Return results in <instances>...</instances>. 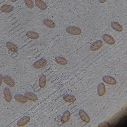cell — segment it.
<instances>
[{"label":"cell","mask_w":127,"mask_h":127,"mask_svg":"<svg viewBox=\"0 0 127 127\" xmlns=\"http://www.w3.org/2000/svg\"><path fill=\"white\" fill-rule=\"evenodd\" d=\"M66 31L68 33L74 35H78L81 33V30L79 28L74 26H69L66 28Z\"/></svg>","instance_id":"cell-1"},{"label":"cell","mask_w":127,"mask_h":127,"mask_svg":"<svg viewBox=\"0 0 127 127\" xmlns=\"http://www.w3.org/2000/svg\"><path fill=\"white\" fill-rule=\"evenodd\" d=\"M3 79L5 83L8 86L10 87L14 86L15 81L10 76L7 75H4L3 77Z\"/></svg>","instance_id":"cell-2"},{"label":"cell","mask_w":127,"mask_h":127,"mask_svg":"<svg viewBox=\"0 0 127 127\" xmlns=\"http://www.w3.org/2000/svg\"><path fill=\"white\" fill-rule=\"evenodd\" d=\"M3 93L5 101L8 102H10L12 99V95L9 88L7 87L4 88L3 89Z\"/></svg>","instance_id":"cell-3"},{"label":"cell","mask_w":127,"mask_h":127,"mask_svg":"<svg viewBox=\"0 0 127 127\" xmlns=\"http://www.w3.org/2000/svg\"><path fill=\"white\" fill-rule=\"evenodd\" d=\"M30 117L28 115H26L21 118L17 123V125L19 127H21L25 125L29 122Z\"/></svg>","instance_id":"cell-4"},{"label":"cell","mask_w":127,"mask_h":127,"mask_svg":"<svg viewBox=\"0 0 127 127\" xmlns=\"http://www.w3.org/2000/svg\"><path fill=\"white\" fill-rule=\"evenodd\" d=\"M47 62L46 59L42 58L35 62L33 64V66L36 68H39L45 65Z\"/></svg>","instance_id":"cell-5"},{"label":"cell","mask_w":127,"mask_h":127,"mask_svg":"<svg viewBox=\"0 0 127 127\" xmlns=\"http://www.w3.org/2000/svg\"><path fill=\"white\" fill-rule=\"evenodd\" d=\"M102 38L106 43L110 45L114 44L115 41L114 38L111 36L107 34H104L102 36Z\"/></svg>","instance_id":"cell-6"},{"label":"cell","mask_w":127,"mask_h":127,"mask_svg":"<svg viewBox=\"0 0 127 127\" xmlns=\"http://www.w3.org/2000/svg\"><path fill=\"white\" fill-rule=\"evenodd\" d=\"M79 114L81 119L84 122L88 123L90 121L89 117L86 112L82 109L79 111Z\"/></svg>","instance_id":"cell-7"},{"label":"cell","mask_w":127,"mask_h":127,"mask_svg":"<svg viewBox=\"0 0 127 127\" xmlns=\"http://www.w3.org/2000/svg\"><path fill=\"white\" fill-rule=\"evenodd\" d=\"M102 79L104 82L110 85H115L116 83L115 79L110 76H104L103 77Z\"/></svg>","instance_id":"cell-8"},{"label":"cell","mask_w":127,"mask_h":127,"mask_svg":"<svg viewBox=\"0 0 127 127\" xmlns=\"http://www.w3.org/2000/svg\"><path fill=\"white\" fill-rule=\"evenodd\" d=\"M15 100L17 102L22 103H24L27 101V99L25 96L20 94H16L14 96Z\"/></svg>","instance_id":"cell-9"},{"label":"cell","mask_w":127,"mask_h":127,"mask_svg":"<svg viewBox=\"0 0 127 127\" xmlns=\"http://www.w3.org/2000/svg\"><path fill=\"white\" fill-rule=\"evenodd\" d=\"M102 41L100 40H98L91 45L90 49L92 51L96 50L99 49L102 46Z\"/></svg>","instance_id":"cell-10"},{"label":"cell","mask_w":127,"mask_h":127,"mask_svg":"<svg viewBox=\"0 0 127 127\" xmlns=\"http://www.w3.org/2000/svg\"><path fill=\"white\" fill-rule=\"evenodd\" d=\"M35 4L38 8L42 10H45L47 9L46 4L41 0H35Z\"/></svg>","instance_id":"cell-11"},{"label":"cell","mask_w":127,"mask_h":127,"mask_svg":"<svg viewBox=\"0 0 127 127\" xmlns=\"http://www.w3.org/2000/svg\"><path fill=\"white\" fill-rule=\"evenodd\" d=\"M105 91V88L104 84L102 83L99 84L97 87V92L98 95L102 96L104 94Z\"/></svg>","instance_id":"cell-12"},{"label":"cell","mask_w":127,"mask_h":127,"mask_svg":"<svg viewBox=\"0 0 127 127\" xmlns=\"http://www.w3.org/2000/svg\"><path fill=\"white\" fill-rule=\"evenodd\" d=\"M24 95L27 99L32 101L36 100L37 99V96L34 93L31 92H26L25 93Z\"/></svg>","instance_id":"cell-13"},{"label":"cell","mask_w":127,"mask_h":127,"mask_svg":"<svg viewBox=\"0 0 127 127\" xmlns=\"http://www.w3.org/2000/svg\"><path fill=\"white\" fill-rule=\"evenodd\" d=\"M70 116V112L69 111L66 110L63 113L61 118V121L63 123L67 122L69 119Z\"/></svg>","instance_id":"cell-14"},{"label":"cell","mask_w":127,"mask_h":127,"mask_svg":"<svg viewBox=\"0 0 127 127\" xmlns=\"http://www.w3.org/2000/svg\"><path fill=\"white\" fill-rule=\"evenodd\" d=\"M111 26L115 30L118 32H121L123 29L121 25L118 23L115 22H112L111 23Z\"/></svg>","instance_id":"cell-15"},{"label":"cell","mask_w":127,"mask_h":127,"mask_svg":"<svg viewBox=\"0 0 127 127\" xmlns=\"http://www.w3.org/2000/svg\"><path fill=\"white\" fill-rule=\"evenodd\" d=\"M6 45L8 49L12 51L16 52L18 50L17 47L12 43L7 42L6 43Z\"/></svg>","instance_id":"cell-16"},{"label":"cell","mask_w":127,"mask_h":127,"mask_svg":"<svg viewBox=\"0 0 127 127\" xmlns=\"http://www.w3.org/2000/svg\"><path fill=\"white\" fill-rule=\"evenodd\" d=\"M43 23L45 26L49 28H54L56 26L55 23L52 20L48 19H44Z\"/></svg>","instance_id":"cell-17"},{"label":"cell","mask_w":127,"mask_h":127,"mask_svg":"<svg viewBox=\"0 0 127 127\" xmlns=\"http://www.w3.org/2000/svg\"><path fill=\"white\" fill-rule=\"evenodd\" d=\"M56 62L58 64L65 65L67 64V61L64 58L61 56H57L55 58Z\"/></svg>","instance_id":"cell-18"},{"label":"cell","mask_w":127,"mask_h":127,"mask_svg":"<svg viewBox=\"0 0 127 127\" xmlns=\"http://www.w3.org/2000/svg\"><path fill=\"white\" fill-rule=\"evenodd\" d=\"M64 100L66 101L72 102L76 100L75 97L73 95L69 94L65 95L63 97Z\"/></svg>","instance_id":"cell-19"},{"label":"cell","mask_w":127,"mask_h":127,"mask_svg":"<svg viewBox=\"0 0 127 127\" xmlns=\"http://www.w3.org/2000/svg\"><path fill=\"white\" fill-rule=\"evenodd\" d=\"M46 77L44 74L41 75L39 77V86L41 88L44 87L46 85Z\"/></svg>","instance_id":"cell-20"},{"label":"cell","mask_w":127,"mask_h":127,"mask_svg":"<svg viewBox=\"0 0 127 127\" xmlns=\"http://www.w3.org/2000/svg\"><path fill=\"white\" fill-rule=\"evenodd\" d=\"M13 9V7L9 5H5L2 6L1 8V10L4 12H9L12 11Z\"/></svg>","instance_id":"cell-21"},{"label":"cell","mask_w":127,"mask_h":127,"mask_svg":"<svg viewBox=\"0 0 127 127\" xmlns=\"http://www.w3.org/2000/svg\"><path fill=\"white\" fill-rule=\"evenodd\" d=\"M26 34L28 37L32 39H36L39 37L38 34L33 31H29L27 32Z\"/></svg>","instance_id":"cell-22"},{"label":"cell","mask_w":127,"mask_h":127,"mask_svg":"<svg viewBox=\"0 0 127 127\" xmlns=\"http://www.w3.org/2000/svg\"><path fill=\"white\" fill-rule=\"evenodd\" d=\"M24 2L26 6L28 8L32 9L34 7V4L32 0H24Z\"/></svg>","instance_id":"cell-23"},{"label":"cell","mask_w":127,"mask_h":127,"mask_svg":"<svg viewBox=\"0 0 127 127\" xmlns=\"http://www.w3.org/2000/svg\"><path fill=\"white\" fill-rule=\"evenodd\" d=\"M3 79V76L1 74H0V87L2 83Z\"/></svg>","instance_id":"cell-24"},{"label":"cell","mask_w":127,"mask_h":127,"mask_svg":"<svg viewBox=\"0 0 127 127\" xmlns=\"http://www.w3.org/2000/svg\"><path fill=\"white\" fill-rule=\"evenodd\" d=\"M106 0H99V1L101 3H103L105 2Z\"/></svg>","instance_id":"cell-25"},{"label":"cell","mask_w":127,"mask_h":127,"mask_svg":"<svg viewBox=\"0 0 127 127\" xmlns=\"http://www.w3.org/2000/svg\"><path fill=\"white\" fill-rule=\"evenodd\" d=\"M18 0H10L11 1L13 2H15Z\"/></svg>","instance_id":"cell-26"}]
</instances>
